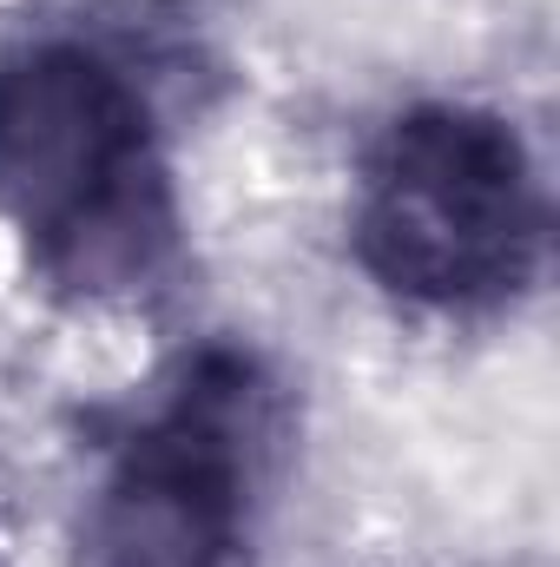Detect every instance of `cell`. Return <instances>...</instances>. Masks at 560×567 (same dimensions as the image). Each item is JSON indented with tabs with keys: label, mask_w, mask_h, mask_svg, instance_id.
<instances>
[{
	"label": "cell",
	"mask_w": 560,
	"mask_h": 567,
	"mask_svg": "<svg viewBox=\"0 0 560 567\" xmlns=\"http://www.w3.org/2000/svg\"><path fill=\"white\" fill-rule=\"evenodd\" d=\"M278 435L283 396L258 350H191L86 502V567H245Z\"/></svg>",
	"instance_id": "obj_3"
},
{
	"label": "cell",
	"mask_w": 560,
	"mask_h": 567,
	"mask_svg": "<svg viewBox=\"0 0 560 567\" xmlns=\"http://www.w3.org/2000/svg\"><path fill=\"white\" fill-rule=\"evenodd\" d=\"M356 265L435 317H488L528 297L548 265V178L495 106H403L356 165Z\"/></svg>",
	"instance_id": "obj_2"
},
{
	"label": "cell",
	"mask_w": 560,
	"mask_h": 567,
	"mask_svg": "<svg viewBox=\"0 0 560 567\" xmlns=\"http://www.w3.org/2000/svg\"><path fill=\"white\" fill-rule=\"evenodd\" d=\"M0 225L80 303H152L185 265V198L145 86L93 40L0 47Z\"/></svg>",
	"instance_id": "obj_1"
}]
</instances>
